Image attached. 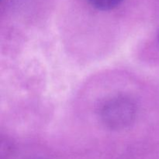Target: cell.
Segmentation results:
<instances>
[{"label": "cell", "instance_id": "cell-1", "mask_svg": "<svg viewBox=\"0 0 159 159\" xmlns=\"http://www.w3.org/2000/svg\"><path fill=\"white\" fill-rule=\"evenodd\" d=\"M90 4L99 10H110L114 9L123 0H88Z\"/></svg>", "mask_w": 159, "mask_h": 159}]
</instances>
